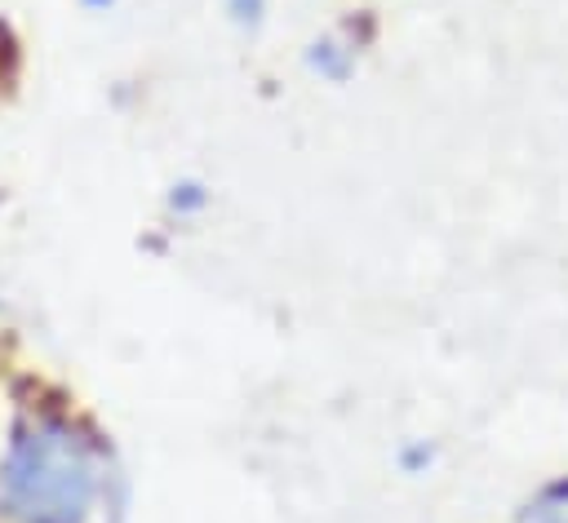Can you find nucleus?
Here are the masks:
<instances>
[{
	"label": "nucleus",
	"mask_w": 568,
	"mask_h": 523,
	"mask_svg": "<svg viewBox=\"0 0 568 523\" xmlns=\"http://www.w3.org/2000/svg\"><path fill=\"white\" fill-rule=\"evenodd\" d=\"M102 496V452L67 417H27L0 457V510L13 523H89Z\"/></svg>",
	"instance_id": "nucleus-1"
}]
</instances>
